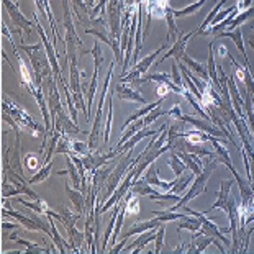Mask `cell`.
<instances>
[{
    "label": "cell",
    "instance_id": "6da1fadb",
    "mask_svg": "<svg viewBox=\"0 0 254 254\" xmlns=\"http://www.w3.org/2000/svg\"><path fill=\"white\" fill-rule=\"evenodd\" d=\"M43 41L38 43L33 46H26L25 43H21L20 48L23 50L26 55H28L31 66H33V72H35V84L36 87H43V79L45 77H51V63L48 59L46 51H43Z\"/></svg>",
    "mask_w": 254,
    "mask_h": 254
},
{
    "label": "cell",
    "instance_id": "7a4b0ae2",
    "mask_svg": "<svg viewBox=\"0 0 254 254\" xmlns=\"http://www.w3.org/2000/svg\"><path fill=\"white\" fill-rule=\"evenodd\" d=\"M2 109H3V112L10 113V115L15 118V122H17L18 125L25 127L26 129H30V133H33L35 136H41V134H43V136H46V134H48L46 128L38 125V123L33 120V117H30L28 113L21 109L18 104L12 102L8 97H3V99H2Z\"/></svg>",
    "mask_w": 254,
    "mask_h": 254
},
{
    "label": "cell",
    "instance_id": "3957f363",
    "mask_svg": "<svg viewBox=\"0 0 254 254\" xmlns=\"http://www.w3.org/2000/svg\"><path fill=\"white\" fill-rule=\"evenodd\" d=\"M217 166H218L217 159H215V161H208L207 166H205L203 169H202V172H200L198 176H195V179H193V182H192L190 190H189L184 197H181L179 202H176V205H172L169 210H172V212H177V210H181L184 205H187L189 200L195 198L197 195H200V193H203L205 189H207V182L210 179V176H212V172H213V169Z\"/></svg>",
    "mask_w": 254,
    "mask_h": 254
},
{
    "label": "cell",
    "instance_id": "277c9868",
    "mask_svg": "<svg viewBox=\"0 0 254 254\" xmlns=\"http://www.w3.org/2000/svg\"><path fill=\"white\" fill-rule=\"evenodd\" d=\"M113 66H115V64L110 63V69H109V72H107L104 87H102V92H100L99 109H97L95 120H94V127H92V131H90V134H89V141H87L90 151L99 149V136H100V133H102V120H104V118H102V110H104L105 97H107V92H109V85H110V80H112V75H113Z\"/></svg>",
    "mask_w": 254,
    "mask_h": 254
},
{
    "label": "cell",
    "instance_id": "5b68a950",
    "mask_svg": "<svg viewBox=\"0 0 254 254\" xmlns=\"http://www.w3.org/2000/svg\"><path fill=\"white\" fill-rule=\"evenodd\" d=\"M167 45H169V43H166V45L161 46L159 50H156L154 53H151V55H148L144 59H141V61H139V63L136 64V66H133V69H131L129 72H127V75H123V77H120L122 82H123V84H133L134 80L141 77V75H143V74H144L146 71H148V69L156 63V59H158L161 53H163V51L166 50Z\"/></svg>",
    "mask_w": 254,
    "mask_h": 254
},
{
    "label": "cell",
    "instance_id": "8992f818",
    "mask_svg": "<svg viewBox=\"0 0 254 254\" xmlns=\"http://www.w3.org/2000/svg\"><path fill=\"white\" fill-rule=\"evenodd\" d=\"M3 7L7 8V12L10 15V18H12L15 28H20L26 36H31V31H33V25H31V21L25 17L23 13H21V10L18 8V5L13 2V0H2Z\"/></svg>",
    "mask_w": 254,
    "mask_h": 254
},
{
    "label": "cell",
    "instance_id": "52a82bcc",
    "mask_svg": "<svg viewBox=\"0 0 254 254\" xmlns=\"http://www.w3.org/2000/svg\"><path fill=\"white\" fill-rule=\"evenodd\" d=\"M210 245H217L220 253H225L223 245H221L220 240H217V238H213V236L205 235L198 230V231H195V235L192 236V241H190V245L187 246L186 253H195V254L205 253V250H207Z\"/></svg>",
    "mask_w": 254,
    "mask_h": 254
},
{
    "label": "cell",
    "instance_id": "ba28073f",
    "mask_svg": "<svg viewBox=\"0 0 254 254\" xmlns=\"http://www.w3.org/2000/svg\"><path fill=\"white\" fill-rule=\"evenodd\" d=\"M177 120H184L187 122V125H192L193 128L200 129V131H205L212 136H217V138H223L225 133L215 125L212 120H207V118H195V117H190V115H181ZM226 138V136H225Z\"/></svg>",
    "mask_w": 254,
    "mask_h": 254
},
{
    "label": "cell",
    "instance_id": "9c48e42d",
    "mask_svg": "<svg viewBox=\"0 0 254 254\" xmlns=\"http://www.w3.org/2000/svg\"><path fill=\"white\" fill-rule=\"evenodd\" d=\"M235 184V177L233 179H225L221 181V186H220V192H218V198L215 200V203L210 207L208 210H202V213H210L213 212L215 208H221L223 212L226 213V210H228V198H230V190H231V186Z\"/></svg>",
    "mask_w": 254,
    "mask_h": 254
},
{
    "label": "cell",
    "instance_id": "30bf717a",
    "mask_svg": "<svg viewBox=\"0 0 254 254\" xmlns=\"http://www.w3.org/2000/svg\"><path fill=\"white\" fill-rule=\"evenodd\" d=\"M192 36H195V31H192V33H189V35H181L179 40L172 45L171 50L167 51L166 55H163V58H158V63H163V61H166V59H169V58H174L177 63H181L182 56L186 55L187 43H189V40H190Z\"/></svg>",
    "mask_w": 254,
    "mask_h": 254
},
{
    "label": "cell",
    "instance_id": "8fae6325",
    "mask_svg": "<svg viewBox=\"0 0 254 254\" xmlns=\"http://www.w3.org/2000/svg\"><path fill=\"white\" fill-rule=\"evenodd\" d=\"M143 179L149 184V186H154L156 189H159V190H171L172 187H174V184L176 181H161L159 179V171H158V166H156L154 163L151 164L148 167V171L144 172V176H143Z\"/></svg>",
    "mask_w": 254,
    "mask_h": 254
},
{
    "label": "cell",
    "instance_id": "7c38bea8",
    "mask_svg": "<svg viewBox=\"0 0 254 254\" xmlns=\"http://www.w3.org/2000/svg\"><path fill=\"white\" fill-rule=\"evenodd\" d=\"M161 129L163 128H159V129H151V128H148V127H144V128H141L139 131L136 133V134H133L131 138L128 139V141L123 144V146H120V148H113V151L117 153V156H122L123 153H127L128 149H133L134 146H136L141 139H144L146 136H154V134H158V133H161Z\"/></svg>",
    "mask_w": 254,
    "mask_h": 254
},
{
    "label": "cell",
    "instance_id": "4fadbf2b",
    "mask_svg": "<svg viewBox=\"0 0 254 254\" xmlns=\"http://www.w3.org/2000/svg\"><path fill=\"white\" fill-rule=\"evenodd\" d=\"M215 38H230V40L236 45L238 51H240V55L245 58V66L251 71L250 61H248V56H246V53H245V45H243V31H241L240 26H238V28H235L233 31H230V30L228 31H220V33L215 35Z\"/></svg>",
    "mask_w": 254,
    "mask_h": 254
},
{
    "label": "cell",
    "instance_id": "5bb4252c",
    "mask_svg": "<svg viewBox=\"0 0 254 254\" xmlns=\"http://www.w3.org/2000/svg\"><path fill=\"white\" fill-rule=\"evenodd\" d=\"M66 163H67V169L66 171H58V176H69L72 187L82 192V176H80L77 166L72 163V159L69 154H66Z\"/></svg>",
    "mask_w": 254,
    "mask_h": 254
},
{
    "label": "cell",
    "instance_id": "9a60e30c",
    "mask_svg": "<svg viewBox=\"0 0 254 254\" xmlns=\"http://www.w3.org/2000/svg\"><path fill=\"white\" fill-rule=\"evenodd\" d=\"M115 94L120 100H129V102H139V104H146V99L139 94L138 90L129 87V84L120 82L115 87Z\"/></svg>",
    "mask_w": 254,
    "mask_h": 254
},
{
    "label": "cell",
    "instance_id": "2e32d148",
    "mask_svg": "<svg viewBox=\"0 0 254 254\" xmlns=\"http://www.w3.org/2000/svg\"><path fill=\"white\" fill-rule=\"evenodd\" d=\"M156 233H158V228H153V230L144 231V233H141V235H139V236L136 238V241H133L131 245H128L123 251L133 250V254L141 253V251L144 250V246L148 245V243H151V241H154V240H156Z\"/></svg>",
    "mask_w": 254,
    "mask_h": 254
},
{
    "label": "cell",
    "instance_id": "e0dca14e",
    "mask_svg": "<svg viewBox=\"0 0 254 254\" xmlns=\"http://www.w3.org/2000/svg\"><path fill=\"white\" fill-rule=\"evenodd\" d=\"M163 225V221L159 220V217H156L154 220H148V221H139V223H133L131 228H128L125 233H123V238H129L134 235H141L144 231L158 228V226Z\"/></svg>",
    "mask_w": 254,
    "mask_h": 254
},
{
    "label": "cell",
    "instance_id": "ac0fdd59",
    "mask_svg": "<svg viewBox=\"0 0 254 254\" xmlns=\"http://www.w3.org/2000/svg\"><path fill=\"white\" fill-rule=\"evenodd\" d=\"M69 184H71V182H66V193H67V197L74 203V207H75V210H77V213H80L84 217V215H85V198H87V197H85L84 192L77 190V189H71Z\"/></svg>",
    "mask_w": 254,
    "mask_h": 254
},
{
    "label": "cell",
    "instance_id": "d6986e66",
    "mask_svg": "<svg viewBox=\"0 0 254 254\" xmlns=\"http://www.w3.org/2000/svg\"><path fill=\"white\" fill-rule=\"evenodd\" d=\"M208 59H207V71L210 74V80H212L213 87L217 89V92L221 94V84H220V77H218V69L217 64H215V53H213V43H210L208 46Z\"/></svg>",
    "mask_w": 254,
    "mask_h": 254
},
{
    "label": "cell",
    "instance_id": "ffe728a7",
    "mask_svg": "<svg viewBox=\"0 0 254 254\" xmlns=\"http://www.w3.org/2000/svg\"><path fill=\"white\" fill-rule=\"evenodd\" d=\"M210 144L213 146V149H215V156H217V159L218 161V164H225L226 167H230V169H233V164H231V158H230V153H228V149L225 148L223 143H220L218 141V138L217 136H212V139H210Z\"/></svg>",
    "mask_w": 254,
    "mask_h": 254
},
{
    "label": "cell",
    "instance_id": "44dd1931",
    "mask_svg": "<svg viewBox=\"0 0 254 254\" xmlns=\"http://www.w3.org/2000/svg\"><path fill=\"white\" fill-rule=\"evenodd\" d=\"M176 153L179 154V158L186 163L189 171H192L195 176H198L200 172H202L203 167H202V161H200V156L193 153H187V151H176Z\"/></svg>",
    "mask_w": 254,
    "mask_h": 254
},
{
    "label": "cell",
    "instance_id": "7402d4cb",
    "mask_svg": "<svg viewBox=\"0 0 254 254\" xmlns=\"http://www.w3.org/2000/svg\"><path fill=\"white\" fill-rule=\"evenodd\" d=\"M43 151L40 149L38 153H28V154H25V158H23V164L26 167V171H30V172H38L41 169L43 166L46 164V161L45 158H43Z\"/></svg>",
    "mask_w": 254,
    "mask_h": 254
},
{
    "label": "cell",
    "instance_id": "603a6c76",
    "mask_svg": "<svg viewBox=\"0 0 254 254\" xmlns=\"http://www.w3.org/2000/svg\"><path fill=\"white\" fill-rule=\"evenodd\" d=\"M3 215H8V217H13L15 220L18 221L20 225H23L26 230H30V231H41V226L36 223L33 217H25L23 213H17V212H15V210H12V208L3 210Z\"/></svg>",
    "mask_w": 254,
    "mask_h": 254
},
{
    "label": "cell",
    "instance_id": "cb8c5ba5",
    "mask_svg": "<svg viewBox=\"0 0 254 254\" xmlns=\"http://www.w3.org/2000/svg\"><path fill=\"white\" fill-rule=\"evenodd\" d=\"M123 203H125V197H123L120 202H117L115 205H113V213H112V220L109 226H107V231L104 235V240H102V246H100V251H105L107 250V243H109L110 236L113 233V228H115V223H117V218H118V213H120V210L123 207Z\"/></svg>",
    "mask_w": 254,
    "mask_h": 254
},
{
    "label": "cell",
    "instance_id": "d4e9b609",
    "mask_svg": "<svg viewBox=\"0 0 254 254\" xmlns=\"http://www.w3.org/2000/svg\"><path fill=\"white\" fill-rule=\"evenodd\" d=\"M181 61H182L184 64H186V66H187L189 69L195 71L197 75H200V77H202V80H205V82H212V80H210V74H208V71H207V66H203L202 63L195 61V59L190 58V56H187V55H184Z\"/></svg>",
    "mask_w": 254,
    "mask_h": 254
},
{
    "label": "cell",
    "instance_id": "484cf974",
    "mask_svg": "<svg viewBox=\"0 0 254 254\" xmlns=\"http://www.w3.org/2000/svg\"><path fill=\"white\" fill-rule=\"evenodd\" d=\"M163 100H164V97H159V99L156 100V102H153V104H149V105H144L143 109H139L138 112H134L133 115H129V117L127 118V122H125V123H123V125H122V129H127V128H128V125H131V123H133V122H136L138 118H141V117H146V115H148L149 112H153V110L156 109V107H159L161 104H163Z\"/></svg>",
    "mask_w": 254,
    "mask_h": 254
},
{
    "label": "cell",
    "instance_id": "4316f807",
    "mask_svg": "<svg viewBox=\"0 0 254 254\" xmlns=\"http://www.w3.org/2000/svg\"><path fill=\"white\" fill-rule=\"evenodd\" d=\"M166 21H167V28H169V31H167V43H176L177 40L176 38H179L182 33L179 30H177V25H176V17H174V10H172L171 7L166 8Z\"/></svg>",
    "mask_w": 254,
    "mask_h": 254
},
{
    "label": "cell",
    "instance_id": "83f0119b",
    "mask_svg": "<svg viewBox=\"0 0 254 254\" xmlns=\"http://www.w3.org/2000/svg\"><path fill=\"white\" fill-rule=\"evenodd\" d=\"M129 190H131L134 195H138V197H146V195H156V192L153 186H149L148 182H146L143 177H139V179H134L133 184H131V187H129Z\"/></svg>",
    "mask_w": 254,
    "mask_h": 254
},
{
    "label": "cell",
    "instance_id": "f1b7e54d",
    "mask_svg": "<svg viewBox=\"0 0 254 254\" xmlns=\"http://www.w3.org/2000/svg\"><path fill=\"white\" fill-rule=\"evenodd\" d=\"M48 218H50V226H51V238H53V243H55V246L58 248V251L64 254L66 253V250H72V245L71 243H66L63 240V236L59 235V231L56 228V223L55 220H53V217H50V215H46Z\"/></svg>",
    "mask_w": 254,
    "mask_h": 254
},
{
    "label": "cell",
    "instance_id": "f546056e",
    "mask_svg": "<svg viewBox=\"0 0 254 254\" xmlns=\"http://www.w3.org/2000/svg\"><path fill=\"white\" fill-rule=\"evenodd\" d=\"M200 228H202V221H200V218L197 217V215H192V217H189V215L186 213V217L181 218V223L177 225V231L182 230H189L192 231V233H195V231H198Z\"/></svg>",
    "mask_w": 254,
    "mask_h": 254
},
{
    "label": "cell",
    "instance_id": "4dcf8cb0",
    "mask_svg": "<svg viewBox=\"0 0 254 254\" xmlns=\"http://www.w3.org/2000/svg\"><path fill=\"white\" fill-rule=\"evenodd\" d=\"M167 164H169V167L172 169V172L176 174V177H179L181 174H184V172L187 171L186 163H184V161L179 158V154H177L174 149H169V158H167Z\"/></svg>",
    "mask_w": 254,
    "mask_h": 254
},
{
    "label": "cell",
    "instance_id": "1f68e13d",
    "mask_svg": "<svg viewBox=\"0 0 254 254\" xmlns=\"http://www.w3.org/2000/svg\"><path fill=\"white\" fill-rule=\"evenodd\" d=\"M226 2H228V0H220V2H218L217 5H215V7L212 8V12H210V13L207 15V18H205V20L202 21V25H200L198 28L195 30V35H203V33H205V30H207L208 26L212 25L213 18L217 17V15H218V12H220V10H221V7H223V5H225Z\"/></svg>",
    "mask_w": 254,
    "mask_h": 254
},
{
    "label": "cell",
    "instance_id": "d6a6232c",
    "mask_svg": "<svg viewBox=\"0 0 254 254\" xmlns=\"http://www.w3.org/2000/svg\"><path fill=\"white\" fill-rule=\"evenodd\" d=\"M193 172H184V174H181L179 177L176 179V184H174V187L171 189V193H182L184 190L187 189V186H189V182H192L193 181Z\"/></svg>",
    "mask_w": 254,
    "mask_h": 254
},
{
    "label": "cell",
    "instance_id": "836d02e7",
    "mask_svg": "<svg viewBox=\"0 0 254 254\" xmlns=\"http://www.w3.org/2000/svg\"><path fill=\"white\" fill-rule=\"evenodd\" d=\"M17 202L23 205L25 208H31L33 212L40 213V215H46V212L50 210V208H48V203H46L43 198H40V200H33V202H26V200H23L21 197H17Z\"/></svg>",
    "mask_w": 254,
    "mask_h": 254
},
{
    "label": "cell",
    "instance_id": "e575fe53",
    "mask_svg": "<svg viewBox=\"0 0 254 254\" xmlns=\"http://www.w3.org/2000/svg\"><path fill=\"white\" fill-rule=\"evenodd\" d=\"M72 7H74V12L75 15L79 17V21L80 23H89L90 25V17H89V7L87 3L84 2V0H71Z\"/></svg>",
    "mask_w": 254,
    "mask_h": 254
},
{
    "label": "cell",
    "instance_id": "d590c367",
    "mask_svg": "<svg viewBox=\"0 0 254 254\" xmlns=\"http://www.w3.org/2000/svg\"><path fill=\"white\" fill-rule=\"evenodd\" d=\"M141 128H144V122L141 120V122H133L131 125H128V128H127V133L123 134V136L120 138V141H118L117 144H115V148H120V146H123L129 138L133 136V134H136L139 129Z\"/></svg>",
    "mask_w": 254,
    "mask_h": 254
},
{
    "label": "cell",
    "instance_id": "8d00e7d4",
    "mask_svg": "<svg viewBox=\"0 0 254 254\" xmlns=\"http://www.w3.org/2000/svg\"><path fill=\"white\" fill-rule=\"evenodd\" d=\"M51 169H53V161H50V163H46L45 166L41 167L40 171L35 172V174L28 179V182H30V184H40V182H43V181H46L48 177H50V174H51Z\"/></svg>",
    "mask_w": 254,
    "mask_h": 254
},
{
    "label": "cell",
    "instance_id": "74e56055",
    "mask_svg": "<svg viewBox=\"0 0 254 254\" xmlns=\"http://www.w3.org/2000/svg\"><path fill=\"white\" fill-rule=\"evenodd\" d=\"M8 240H12V241H17L18 245L25 246V248H26V250H25V253H50V251H48V250H43L41 246L35 245V243H30V241H26V240H21V238H18L17 235H10V236H8Z\"/></svg>",
    "mask_w": 254,
    "mask_h": 254
},
{
    "label": "cell",
    "instance_id": "f35d334b",
    "mask_svg": "<svg viewBox=\"0 0 254 254\" xmlns=\"http://www.w3.org/2000/svg\"><path fill=\"white\" fill-rule=\"evenodd\" d=\"M125 215H127V198H125V203L118 213V218H117V223H115V228H113V235H112V245H115L118 236H120V231H122V226H123V220H125Z\"/></svg>",
    "mask_w": 254,
    "mask_h": 254
},
{
    "label": "cell",
    "instance_id": "ab89813d",
    "mask_svg": "<svg viewBox=\"0 0 254 254\" xmlns=\"http://www.w3.org/2000/svg\"><path fill=\"white\" fill-rule=\"evenodd\" d=\"M205 2H207V0H197V2H193V3H190V5H187L186 8H182V10H174V17H176V18H179V17H186V15H193L200 7H203Z\"/></svg>",
    "mask_w": 254,
    "mask_h": 254
},
{
    "label": "cell",
    "instance_id": "60d3db41",
    "mask_svg": "<svg viewBox=\"0 0 254 254\" xmlns=\"http://www.w3.org/2000/svg\"><path fill=\"white\" fill-rule=\"evenodd\" d=\"M254 15V7H251V8H248V10H245V12H241V13H238L236 17L233 18V21L228 25V30H235V28H238L240 25H243L245 23L246 20H250L251 17Z\"/></svg>",
    "mask_w": 254,
    "mask_h": 254
},
{
    "label": "cell",
    "instance_id": "b9f144b4",
    "mask_svg": "<svg viewBox=\"0 0 254 254\" xmlns=\"http://www.w3.org/2000/svg\"><path fill=\"white\" fill-rule=\"evenodd\" d=\"M112 118H113V104H112V94L109 99V112H107V125H105V131H104V144H109L110 139V131H112Z\"/></svg>",
    "mask_w": 254,
    "mask_h": 254
},
{
    "label": "cell",
    "instance_id": "7bdbcfd3",
    "mask_svg": "<svg viewBox=\"0 0 254 254\" xmlns=\"http://www.w3.org/2000/svg\"><path fill=\"white\" fill-rule=\"evenodd\" d=\"M15 195H18L17 187H15L13 184H10L8 177L5 176L3 177V184H2V197L3 198H10V197H15Z\"/></svg>",
    "mask_w": 254,
    "mask_h": 254
},
{
    "label": "cell",
    "instance_id": "ee69618b",
    "mask_svg": "<svg viewBox=\"0 0 254 254\" xmlns=\"http://www.w3.org/2000/svg\"><path fill=\"white\" fill-rule=\"evenodd\" d=\"M163 115H166V112L161 109V107H156V109L153 110V112H149L148 115H146L144 118H143V122H144V127H149L151 123L153 122H156L158 120L159 117H163Z\"/></svg>",
    "mask_w": 254,
    "mask_h": 254
},
{
    "label": "cell",
    "instance_id": "f6af8a7d",
    "mask_svg": "<svg viewBox=\"0 0 254 254\" xmlns=\"http://www.w3.org/2000/svg\"><path fill=\"white\" fill-rule=\"evenodd\" d=\"M164 235H166V226L164 223L158 226V233H156V248H154V253H161L163 251V246H164Z\"/></svg>",
    "mask_w": 254,
    "mask_h": 254
},
{
    "label": "cell",
    "instance_id": "bcb514c9",
    "mask_svg": "<svg viewBox=\"0 0 254 254\" xmlns=\"http://www.w3.org/2000/svg\"><path fill=\"white\" fill-rule=\"evenodd\" d=\"M72 154H77V156H85L90 153L89 149V144L84 143V141H74L72 139Z\"/></svg>",
    "mask_w": 254,
    "mask_h": 254
},
{
    "label": "cell",
    "instance_id": "7dc6e473",
    "mask_svg": "<svg viewBox=\"0 0 254 254\" xmlns=\"http://www.w3.org/2000/svg\"><path fill=\"white\" fill-rule=\"evenodd\" d=\"M59 215H61V217H63L64 220L72 221V223H75V221H77L80 217H82V215H80V213H77V215H72V213H71V210L66 208V207H61V208H59Z\"/></svg>",
    "mask_w": 254,
    "mask_h": 254
},
{
    "label": "cell",
    "instance_id": "c3c4849f",
    "mask_svg": "<svg viewBox=\"0 0 254 254\" xmlns=\"http://www.w3.org/2000/svg\"><path fill=\"white\" fill-rule=\"evenodd\" d=\"M172 80H174L177 85H181V87H182L184 80H182V75L179 74V64H177L176 61L172 63Z\"/></svg>",
    "mask_w": 254,
    "mask_h": 254
},
{
    "label": "cell",
    "instance_id": "681fc988",
    "mask_svg": "<svg viewBox=\"0 0 254 254\" xmlns=\"http://www.w3.org/2000/svg\"><path fill=\"white\" fill-rule=\"evenodd\" d=\"M253 7V0H236V8L238 12H245V10Z\"/></svg>",
    "mask_w": 254,
    "mask_h": 254
},
{
    "label": "cell",
    "instance_id": "f907efd6",
    "mask_svg": "<svg viewBox=\"0 0 254 254\" xmlns=\"http://www.w3.org/2000/svg\"><path fill=\"white\" fill-rule=\"evenodd\" d=\"M127 241H128V238H123V240H122L120 243H118V245H113V250H112L110 253H112V254H117V253L123 251V248H125Z\"/></svg>",
    "mask_w": 254,
    "mask_h": 254
},
{
    "label": "cell",
    "instance_id": "816d5d0a",
    "mask_svg": "<svg viewBox=\"0 0 254 254\" xmlns=\"http://www.w3.org/2000/svg\"><path fill=\"white\" fill-rule=\"evenodd\" d=\"M156 92H158V95H159V97H166V95L171 92V89L167 87V85H164V84H159V85H158V90H156Z\"/></svg>",
    "mask_w": 254,
    "mask_h": 254
},
{
    "label": "cell",
    "instance_id": "f5cc1de1",
    "mask_svg": "<svg viewBox=\"0 0 254 254\" xmlns=\"http://www.w3.org/2000/svg\"><path fill=\"white\" fill-rule=\"evenodd\" d=\"M2 228H3V230H15V228H18V225L8 223V221H3V223H2Z\"/></svg>",
    "mask_w": 254,
    "mask_h": 254
},
{
    "label": "cell",
    "instance_id": "db71d44e",
    "mask_svg": "<svg viewBox=\"0 0 254 254\" xmlns=\"http://www.w3.org/2000/svg\"><path fill=\"white\" fill-rule=\"evenodd\" d=\"M248 43H250V46H251L253 50H254V33H253L250 38H248Z\"/></svg>",
    "mask_w": 254,
    "mask_h": 254
}]
</instances>
